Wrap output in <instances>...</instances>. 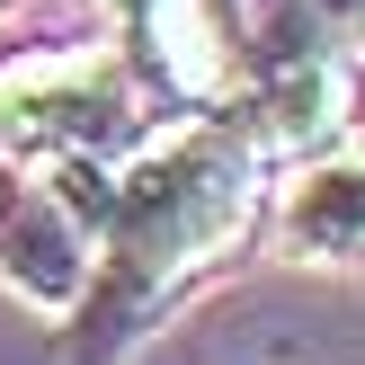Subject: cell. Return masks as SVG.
Here are the masks:
<instances>
[{
	"instance_id": "obj_1",
	"label": "cell",
	"mask_w": 365,
	"mask_h": 365,
	"mask_svg": "<svg viewBox=\"0 0 365 365\" xmlns=\"http://www.w3.org/2000/svg\"><path fill=\"white\" fill-rule=\"evenodd\" d=\"M277 160L241 116H170L116 160V205L98 232V277L63 321L71 365L134 356L196 285L250 259L277 205Z\"/></svg>"
},
{
	"instance_id": "obj_2",
	"label": "cell",
	"mask_w": 365,
	"mask_h": 365,
	"mask_svg": "<svg viewBox=\"0 0 365 365\" xmlns=\"http://www.w3.org/2000/svg\"><path fill=\"white\" fill-rule=\"evenodd\" d=\"M160 125L143 81L116 45H36L0 63V160L53 170V160H125Z\"/></svg>"
},
{
	"instance_id": "obj_3",
	"label": "cell",
	"mask_w": 365,
	"mask_h": 365,
	"mask_svg": "<svg viewBox=\"0 0 365 365\" xmlns=\"http://www.w3.org/2000/svg\"><path fill=\"white\" fill-rule=\"evenodd\" d=\"M116 18V53L143 81V98L170 116H232L250 89L259 18L250 0H98Z\"/></svg>"
},
{
	"instance_id": "obj_4",
	"label": "cell",
	"mask_w": 365,
	"mask_h": 365,
	"mask_svg": "<svg viewBox=\"0 0 365 365\" xmlns=\"http://www.w3.org/2000/svg\"><path fill=\"white\" fill-rule=\"evenodd\" d=\"M356 98H365V71L330 45H303V36H259L250 53V89L232 116L259 134V152L277 170H303V160L339 152L356 134Z\"/></svg>"
},
{
	"instance_id": "obj_5",
	"label": "cell",
	"mask_w": 365,
	"mask_h": 365,
	"mask_svg": "<svg viewBox=\"0 0 365 365\" xmlns=\"http://www.w3.org/2000/svg\"><path fill=\"white\" fill-rule=\"evenodd\" d=\"M89 277H98V223H89L63 187L18 178L9 214H0V285H9L36 321H53V330H63V321L81 312Z\"/></svg>"
},
{
	"instance_id": "obj_6",
	"label": "cell",
	"mask_w": 365,
	"mask_h": 365,
	"mask_svg": "<svg viewBox=\"0 0 365 365\" xmlns=\"http://www.w3.org/2000/svg\"><path fill=\"white\" fill-rule=\"evenodd\" d=\"M267 223L303 267H365V152L339 143V152L285 170Z\"/></svg>"
},
{
	"instance_id": "obj_7",
	"label": "cell",
	"mask_w": 365,
	"mask_h": 365,
	"mask_svg": "<svg viewBox=\"0 0 365 365\" xmlns=\"http://www.w3.org/2000/svg\"><path fill=\"white\" fill-rule=\"evenodd\" d=\"M250 18H259V36H303L365 71V0H250Z\"/></svg>"
},
{
	"instance_id": "obj_8",
	"label": "cell",
	"mask_w": 365,
	"mask_h": 365,
	"mask_svg": "<svg viewBox=\"0 0 365 365\" xmlns=\"http://www.w3.org/2000/svg\"><path fill=\"white\" fill-rule=\"evenodd\" d=\"M9 196H18V160H0V214H9Z\"/></svg>"
},
{
	"instance_id": "obj_9",
	"label": "cell",
	"mask_w": 365,
	"mask_h": 365,
	"mask_svg": "<svg viewBox=\"0 0 365 365\" xmlns=\"http://www.w3.org/2000/svg\"><path fill=\"white\" fill-rule=\"evenodd\" d=\"M0 9H9V0H0Z\"/></svg>"
}]
</instances>
